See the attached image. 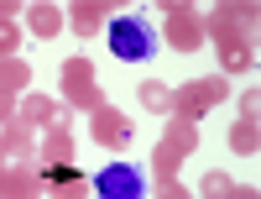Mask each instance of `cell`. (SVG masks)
<instances>
[{"instance_id": "obj_1", "label": "cell", "mask_w": 261, "mask_h": 199, "mask_svg": "<svg viewBox=\"0 0 261 199\" xmlns=\"http://www.w3.org/2000/svg\"><path fill=\"white\" fill-rule=\"evenodd\" d=\"M110 53L125 63H146L157 53V32H151L146 16H115L110 21Z\"/></svg>"}, {"instance_id": "obj_2", "label": "cell", "mask_w": 261, "mask_h": 199, "mask_svg": "<svg viewBox=\"0 0 261 199\" xmlns=\"http://www.w3.org/2000/svg\"><path fill=\"white\" fill-rule=\"evenodd\" d=\"M94 194L99 199H146V173L136 163H105L94 173Z\"/></svg>"}]
</instances>
